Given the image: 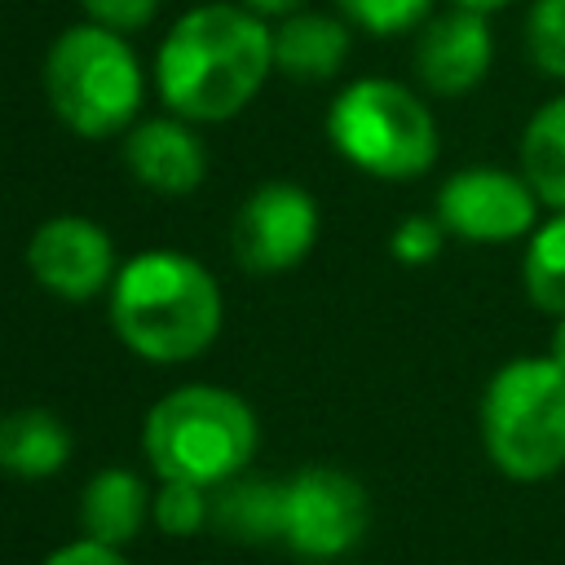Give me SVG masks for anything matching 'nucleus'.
I'll list each match as a JSON object with an SVG mask.
<instances>
[{
	"label": "nucleus",
	"instance_id": "nucleus-11",
	"mask_svg": "<svg viewBox=\"0 0 565 565\" xmlns=\"http://www.w3.org/2000/svg\"><path fill=\"white\" fill-rule=\"evenodd\" d=\"M494 62V35L481 9L450 4L419 26L415 40V75L433 97L472 93Z\"/></svg>",
	"mask_w": 565,
	"mask_h": 565
},
{
	"label": "nucleus",
	"instance_id": "nucleus-23",
	"mask_svg": "<svg viewBox=\"0 0 565 565\" xmlns=\"http://www.w3.org/2000/svg\"><path fill=\"white\" fill-rule=\"evenodd\" d=\"M79 4H84L88 22H102L110 31H137L154 18V9L163 0H79Z\"/></svg>",
	"mask_w": 565,
	"mask_h": 565
},
{
	"label": "nucleus",
	"instance_id": "nucleus-14",
	"mask_svg": "<svg viewBox=\"0 0 565 565\" xmlns=\"http://www.w3.org/2000/svg\"><path fill=\"white\" fill-rule=\"evenodd\" d=\"M349 57V26L331 13L296 9L274 26V71L296 79H331Z\"/></svg>",
	"mask_w": 565,
	"mask_h": 565
},
{
	"label": "nucleus",
	"instance_id": "nucleus-25",
	"mask_svg": "<svg viewBox=\"0 0 565 565\" xmlns=\"http://www.w3.org/2000/svg\"><path fill=\"white\" fill-rule=\"evenodd\" d=\"M305 0H247V9H256L260 18H287V13H296Z\"/></svg>",
	"mask_w": 565,
	"mask_h": 565
},
{
	"label": "nucleus",
	"instance_id": "nucleus-16",
	"mask_svg": "<svg viewBox=\"0 0 565 565\" xmlns=\"http://www.w3.org/2000/svg\"><path fill=\"white\" fill-rule=\"evenodd\" d=\"M212 521L238 543H274L282 539V486L238 472L212 494Z\"/></svg>",
	"mask_w": 565,
	"mask_h": 565
},
{
	"label": "nucleus",
	"instance_id": "nucleus-17",
	"mask_svg": "<svg viewBox=\"0 0 565 565\" xmlns=\"http://www.w3.org/2000/svg\"><path fill=\"white\" fill-rule=\"evenodd\" d=\"M521 177L534 185L539 203L565 212V93L530 115L521 132Z\"/></svg>",
	"mask_w": 565,
	"mask_h": 565
},
{
	"label": "nucleus",
	"instance_id": "nucleus-4",
	"mask_svg": "<svg viewBox=\"0 0 565 565\" xmlns=\"http://www.w3.org/2000/svg\"><path fill=\"white\" fill-rule=\"evenodd\" d=\"M481 446L490 463L521 486L565 468V371L547 353L503 362L481 393Z\"/></svg>",
	"mask_w": 565,
	"mask_h": 565
},
{
	"label": "nucleus",
	"instance_id": "nucleus-24",
	"mask_svg": "<svg viewBox=\"0 0 565 565\" xmlns=\"http://www.w3.org/2000/svg\"><path fill=\"white\" fill-rule=\"evenodd\" d=\"M44 565H132L119 547H110V543H97V539H75V543H62L57 552H49L44 556Z\"/></svg>",
	"mask_w": 565,
	"mask_h": 565
},
{
	"label": "nucleus",
	"instance_id": "nucleus-1",
	"mask_svg": "<svg viewBox=\"0 0 565 565\" xmlns=\"http://www.w3.org/2000/svg\"><path fill=\"white\" fill-rule=\"evenodd\" d=\"M274 71V26L247 4H199L154 53L163 106L190 124L234 119Z\"/></svg>",
	"mask_w": 565,
	"mask_h": 565
},
{
	"label": "nucleus",
	"instance_id": "nucleus-21",
	"mask_svg": "<svg viewBox=\"0 0 565 565\" xmlns=\"http://www.w3.org/2000/svg\"><path fill=\"white\" fill-rule=\"evenodd\" d=\"M340 13L371 35H402L433 18V0H335Z\"/></svg>",
	"mask_w": 565,
	"mask_h": 565
},
{
	"label": "nucleus",
	"instance_id": "nucleus-2",
	"mask_svg": "<svg viewBox=\"0 0 565 565\" xmlns=\"http://www.w3.org/2000/svg\"><path fill=\"white\" fill-rule=\"evenodd\" d=\"M225 300L212 269L185 252L150 247L119 265L110 322L124 349L146 362H190L221 335Z\"/></svg>",
	"mask_w": 565,
	"mask_h": 565
},
{
	"label": "nucleus",
	"instance_id": "nucleus-7",
	"mask_svg": "<svg viewBox=\"0 0 565 565\" xmlns=\"http://www.w3.org/2000/svg\"><path fill=\"white\" fill-rule=\"evenodd\" d=\"M371 499L358 477L340 468H300L282 481V543L305 561H335L362 543Z\"/></svg>",
	"mask_w": 565,
	"mask_h": 565
},
{
	"label": "nucleus",
	"instance_id": "nucleus-20",
	"mask_svg": "<svg viewBox=\"0 0 565 565\" xmlns=\"http://www.w3.org/2000/svg\"><path fill=\"white\" fill-rule=\"evenodd\" d=\"M525 53L539 75L565 79V0H530Z\"/></svg>",
	"mask_w": 565,
	"mask_h": 565
},
{
	"label": "nucleus",
	"instance_id": "nucleus-12",
	"mask_svg": "<svg viewBox=\"0 0 565 565\" xmlns=\"http://www.w3.org/2000/svg\"><path fill=\"white\" fill-rule=\"evenodd\" d=\"M128 172L154 194H190L207 177L203 141L190 132V119H141L124 137Z\"/></svg>",
	"mask_w": 565,
	"mask_h": 565
},
{
	"label": "nucleus",
	"instance_id": "nucleus-5",
	"mask_svg": "<svg viewBox=\"0 0 565 565\" xmlns=\"http://www.w3.org/2000/svg\"><path fill=\"white\" fill-rule=\"evenodd\" d=\"M44 93L53 115L79 137H115L128 132L141 115L146 75L124 31L102 22L66 26L44 57Z\"/></svg>",
	"mask_w": 565,
	"mask_h": 565
},
{
	"label": "nucleus",
	"instance_id": "nucleus-18",
	"mask_svg": "<svg viewBox=\"0 0 565 565\" xmlns=\"http://www.w3.org/2000/svg\"><path fill=\"white\" fill-rule=\"evenodd\" d=\"M521 282L539 313H552V318L565 313V212H552L525 238Z\"/></svg>",
	"mask_w": 565,
	"mask_h": 565
},
{
	"label": "nucleus",
	"instance_id": "nucleus-8",
	"mask_svg": "<svg viewBox=\"0 0 565 565\" xmlns=\"http://www.w3.org/2000/svg\"><path fill=\"white\" fill-rule=\"evenodd\" d=\"M437 221L463 243H516L539 225V194L521 172L459 168L437 190Z\"/></svg>",
	"mask_w": 565,
	"mask_h": 565
},
{
	"label": "nucleus",
	"instance_id": "nucleus-9",
	"mask_svg": "<svg viewBox=\"0 0 565 565\" xmlns=\"http://www.w3.org/2000/svg\"><path fill=\"white\" fill-rule=\"evenodd\" d=\"M234 256L252 274L296 269L318 243V203L296 181H265L234 216Z\"/></svg>",
	"mask_w": 565,
	"mask_h": 565
},
{
	"label": "nucleus",
	"instance_id": "nucleus-10",
	"mask_svg": "<svg viewBox=\"0 0 565 565\" xmlns=\"http://www.w3.org/2000/svg\"><path fill=\"white\" fill-rule=\"evenodd\" d=\"M26 269L57 300L84 305V300H97L102 291H110V282L119 274V260H115L110 234L97 221L66 212V216H49L31 234Z\"/></svg>",
	"mask_w": 565,
	"mask_h": 565
},
{
	"label": "nucleus",
	"instance_id": "nucleus-6",
	"mask_svg": "<svg viewBox=\"0 0 565 565\" xmlns=\"http://www.w3.org/2000/svg\"><path fill=\"white\" fill-rule=\"evenodd\" d=\"M331 146L380 181H411L437 163V124L424 97L397 79L366 75L335 93L327 110Z\"/></svg>",
	"mask_w": 565,
	"mask_h": 565
},
{
	"label": "nucleus",
	"instance_id": "nucleus-13",
	"mask_svg": "<svg viewBox=\"0 0 565 565\" xmlns=\"http://www.w3.org/2000/svg\"><path fill=\"white\" fill-rule=\"evenodd\" d=\"M150 486L141 481V472L132 468H102L88 477L84 494H79V525L88 539L124 547L141 534V525L150 521Z\"/></svg>",
	"mask_w": 565,
	"mask_h": 565
},
{
	"label": "nucleus",
	"instance_id": "nucleus-3",
	"mask_svg": "<svg viewBox=\"0 0 565 565\" xmlns=\"http://www.w3.org/2000/svg\"><path fill=\"white\" fill-rule=\"evenodd\" d=\"M256 441V411L247 406V397L221 384H181L163 393L141 428L146 459L159 477L199 481L207 490L247 472Z\"/></svg>",
	"mask_w": 565,
	"mask_h": 565
},
{
	"label": "nucleus",
	"instance_id": "nucleus-15",
	"mask_svg": "<svg viewBox=\"0 0 565 565\" xmlns=\"http://www.w3.org/2000/svg\"><path fill=\"white\" fill-rule=\"evenodd\" d=\"M71 459L66 424L44 406H22L0 419V468L22 481H44Z\"/></svg>",
	"mask_w": 565,
	"mask_h": 565
},
{
	"label": "nucleus",
	"instance_id": "nucleus-27",
	"mask_svg": "<svg viewBox=\"0 0 565 565\" xmlns=\"http://www.w3.org/2000/svg\"><path fill=\"white\" fill-rule=\"evenodd\" d=\"M450 4H468V9H481V13H494V9H503V4H512V0H450Z\"/></svg>",
	"mask_w": 565,
	"mask_h": 565
},
{
	"label": "nucleus",
	"instance_id": "nucleus-26",
	"mask_svg": "<svg viewBox=\"0 0 565 565\" xmlns=\"http://www.w3.org/2000/svg\"><path fill=\"white\" fill-rule=\"evenodd\" d=\"M547 358L565 371V313L556 318V327H552V340H547Z\"/></svg>",
	"mask_w": 565,
	"mask_h": 565
},
{
	"label": "nucleus",
	"instance_id": "nucleus-22",
	"mask_svg": "<svg viewBox=\"0 0 565 565\" xmlns=\"http://www.w3.org/2000/svg\"><path fill=\"white\" fill-rule=\"evenodd\" d=\"M441 247H446V225L437 221V212H433V216H402L397 230L388 234L393 260H397V265H411V269L433 265V260L441 256Z\"/></svg>",
	"mask_w": 565,
	"mask_h": 565
},
{
	"label": "nucleus",
	"instance_id": "nucleus-19",
	"mask_svg": "<svg viewBox=\"0 0 565 565\" xmlns=\"http://www.w3.org/2000/svg\"><path fill=\"white\" fill-rule=\"evenodd\" d=\"M150 521H154L163 534H172V539L199 534V530L212 521L207 486H199V481H177V477H159V490H154V503H150Z\"/></svg>",
	"mask_w": 565,
	"mask_h": 565
}]
</instances>
